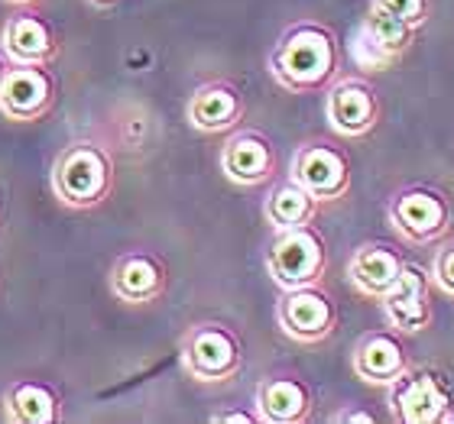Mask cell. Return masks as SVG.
<instances>
[{"instance_id": "obj_22", "label": "cell", "mask_w": 454, "mask_h": 424, "mask_svg": "<svg viewBox=\"0 0 454 424\" xmlns=\"http://www.w3.org/2000/svg\"><path fill=\"white\" fill-rule=\"evenodd\" d=\"M350 58H354V66L364 68V72H383V68H389L396 58L389 56L387 49L380 46L377 39L370 36V29L360 23L357 29H354V36H350Z\"/></svg>"}, {"instance_id": "obj_1", "label": "cell", "mask_w": 454, "mask_h": 424, "mask_svg": "<svg viewBox=\"0 0 454 424\" xmlns=\"http://www.w3.org/2000/svg\"><path fill=\"white\" fill-rule=\"evenodd\" d=\"M276 81L289 91H315L322 88L338 68V46L325 27L302 23L293 27L270 56Z\"/></svg>"}, {"instance_id": "obj_14", "label": "cell", "mask_w": 454, "mask_h": 424, "mask_svg": "<svg viewBox=\"0 0 454 424\" xmlns=\"http://www.w3.org/2000/svg\"><path fill=\"white\" fill-rule=\"evenodd\" d=\"M49 104V78L39 68H13L0 81V111L7 117H36Z\"/></svg>"}, {"instance_id": "obj_10", "label": "cell", "mask_w": 454, "mask_h": 424, "mask_svg": "<svg viewBox=\"0 0 454 424\" xmlns=\"http://www.w3.org/2000/svg\"><path fill=\"white\" fill-rule=\"evenodd\" d=\"M350 366L370 386H389L409 366L399 330H370L357 340Z\"/></svg>"}, {"instance_id": "obj_16", "label": "cell", "mask_w": 454, "mask_h": 424, "mask_svg": "<svg viewBox=\"0 0 454 424\" xmlns=\"http://www.w3.org/2000/svg\"><path fill=\"white\" fill-rule=\"evenodd\" d=\"M309 389L299 379H266L260 392H256V405H260V421L289 424L302 421L309 415Z\"/></svg>"}, {"instance_id": "obj_20", "label": "cell", "mask_w": 454, "mask_h": 424, "mask_svg": "<svg viewBox=\"0 0 454 424\" xmlns=\"http://www.w3.org/2000/svg\"><path fill=\"white\" fill-rule=\"evenodd\" d=\"M364 27L370 29V36L377 39L380 46L387 49L393 58H403L409 52V46L416 42V27H409V23H403V19L389 17V13H383L380 7H370L367 17H364Z\"/></svg>"}, {"instance_id": "obj_28", "label": "cell", "mask_w": 454, "mask_h": 424, "mask_svg": "<svg viewBox=\"0 0 454 424\" xmlns=\"http://www.w3.org/2000/svg\"><path fill=\"white\" fill-rule=\"evenodd\" d=\"M0 81H4V68H0Z\"/></svg>"}, {"instance_id": "obj_27", "label": "cell", "mask_w": 454, "mask_h": 424, "mask_svg": "<svg viewBox=\"0 0 454 424\" xmlns=\"http://www.w3.org/2000/svg\"><path fill=\"white\" fill-rule=\"evenodd\" d=\"M95 4H111V0H95Z\"/></svg>"}, {"instance_id": "obj_12", "label": "cell", "mask_w": 454, "mask_h": 424, "mask_svg": "<svg viewBox=\"0 0 454 424\" xmlns=\"http://www.w3.org/2000/svg\"><path fill=\"white\" fill-rule=\"evenodd\" d=\"M221 169L237 185H260L273 172V150L260 133H237L221 152Z\"/></svg>"}, {"instance_id": "obj_7", "label": "cell", "mask_w": 454, "mask_h": 424, "mask_svg": "<svg viewBox=\"0 0 454 424\" xmlns=\"http://www.w3.org/2000/svg\"><path fill=\"white\" fill-rule=\"evenodd\" d=\"M276 318H279V328L293 340H299V343H318L334 328V305L315 285L286 289Z\"/></svg>"}, {"instance_id": "obj_18", "label": "cell", "mask_w": 454, "mask_h": 424, "mask_svg": "<svg viewBox=\"0 0 454 424\" xmlns=\"http://www.w3.org/2000/svg\"><path fill=\"white\" fill-rule=\"evenodd\" d=\"M318 211V201L309 195V191L299 185V181H286V185H276L266 198V220L276 227V230H289V227H302L309 224Z\"/></svg>"}, {"instance_id": "obj_26", "label": "cell", "mask_w": 454, "mask_h": 424, "mask_svg": "<svg viewBox=\"0 0 454 424\" xmlns=\"http://www.w3.org/2000/svg\"><path fill=\"white\" fill-rule=\"evenodd\" d=\"M338 421H360V424H370V421H373V415H367V412H350V415H340Z\"/></svg>"}, {"instance_id": "obj_25", "label": "cell", "mask_w": 454, "mask_h": 424, "mask_svg": "<svg viewBox=\"0 0 454 424\" xmlns=\"http://www.w3.org/2000/svg\"><path fill=\"white\" fill-rule=\"evenodd\" d=\"M260 415H247V412H227V415H218L215 421H224V424H254Z\"/></svg>"}, {"instance_id": "obj_8", "label": "cell", "mask_w": 454, "mask_h": 424, "mask_svg": "<svg viewBox=\"0 0 454 424\" xmlns=\"http://www.w3.org/2000/svg\"><path fill=\"white\" fill-rule=\"evenodd\" d=\"M293 181H299L315 201H334L350 185L348 159L334 146L309 143V146H302V150L295 152Z\"/></svg>"}, {"instance_id": "obj_4", "label": "cell", "mask_w": 454, "mask_h": 424, "mask_svg": "<svg viewBox=\"0 0 454 424\" xmlns=\"http://www.w3.org/2000/svg\"><path fill=\"white\" fill-rule=\"evenodd\" d=\"M387 217L393 230L409 243H435L451 227V208L442 191L432 189H406L389 201Z\"/></svg>"}, {"instance_id": "obj_2", "label": "cell", "mask_w": 454, "mask_h": 424, "mask_svg": "<svg viewBox=\"0 0 454 424\" xmlns=\"http://www.w3.org/2000/svg\"><path fill=\"white\" fill-rule=\"evenodd\" d=\"M389 415L403 424L454 421V392L442 373L428 366H406L387 386Z\"/></svg>"}, {"instance_id": "obj_19", "label": "cell", "mask_w": 454, "mask_h": 424, "mask_svg": "<svg viewBox=\"0 0 454 424\" xmlns=\"http://www.w3.org/2000/svg\"><path fill=\"white\" fill-rule=\"evenodd\" d=\"M4 49L10 52L13 62L20 66H36L49 56L52 49V39H49V29L33 17H17L10 19L7 29H4Z\"/></svg>"}, {"instance_id": "obj_3", "label": "cell", "mask_w": 454, "mask_h": 424, "mask_svg": "<svg viewBox=\"0 0 454 424\" xmlns=\"http://www.w3.org/2000/svg\"><path fill=\"white\" fill-rule=\"evenodd\" d=\"M266 269L273 275L276 285L283 289H302L315 285L318 275L325 273V243L312 227H289L279 230L273 240L270 253H266Z\"/></svg>"}, {"instance_id": "obj_5", "label": "cell", "mask_w": 454, "mask_h": 424, "mask_svg": "<svg viewBox=\"0 0 454 424\" xmlns=\"http://www.w3.org/2000/svg\"><path fill=\"white\" fill-rule=\"evenodd\" d=\"M387 320L399 334H419L432 324V275L416 263H403L396 282L380 295Z\"/></svg>"}, {"instance_id": "obj_11", "label": "cell", "mask_w": 454, "mask_h": 424, "mask_svg": "<svg viewBox=\"0 0 454 424\" xmlns=\"http://www.w3.org/2000/svg\"><path fill=\"white\" fill-rule=\"evenodd\" d=\"M107 185V162L101 152L75 146L62 156L56 169V191L72 204H91Z\"/></svg>"}, {"instance_id": "obj_21", "label": "cell", "mask_w": 454, "mask_h": 424, "mask_svg": "<svg viewBox=\"0 0 454 424\" xmlns=\"http://www.w3.org/2000/svg\"><path fill=\"white\" fill-rule=\"evenodd\" d=\"M10 415L13 421L27 424H46L56 418V402L46 389L39 386H17L10 392Z\"/></svg>"}, {"instance_id": "obj_23", "label": "cell", "mask_w": 454, "mask_h": 424, "mask_svg": "<svg viewBox=\"0 0 454 424\" xmlns=\"http://www.w3.org/2000/svg\"><path fill=\"white\" fill-rule=\"evenodd\" d=\"M370 7H380L383 13L403 19L416 29L426 27L428 19V0H370Z\"/></svg>"}, {"instance_id": "obj_6", "label": "cell", "mask_w": 454, "mask_h": 424, "mask_svg": "<svg viewBox=\"0 0 454 424\" xmlns=\"http://www.w3.org/2000/svg\"><path fill=\"white\" fill-rule=\"evenodd\" d=\"M185 369L201 382H224L240 369V343L218 324H201L189 334L182 350Z\"/></svg>"}, {"instance_id": "obj_17", "label": "cell", "mask_w": 454, "mask_h": 424, "mask_svg": "<svg viewBox=\"0 0 454 424\" xmlns=\"http://www.w3.org/2000/svg\"><path fill=\"white\" fill-rule=\"evenodd\" d=\"M114 292L127 302H150L162 289V269L150 256H127L114 269Z\"/></svg>"}, {"instance_id": "obj_15", "label": "cell", "mask_w": 454, "mask_h": 424, "mask_svg": "<svg viewBox=\"0 0 454 424\" xmlns=\"http://www.w3.org/2000/svg\"><path fill=\"white\" fill-rule=\"evenodd\" d=\"M240 111H244L240 95L231 85H205L189 101L192 127H199L205 133H218L227 130V127H234Z\"/></svg>"}, {"instance_id": "obj_13", "label": "cell", "mask_w": 454, "mask_h": 424, "mask_svg": "<svg viewBox=\"0 0 454 424\" xmlns=\"http://www.w3.org/2000/svg\"><path fill=\"white\" fill-rule=\"evenodd\" d=\"M399 269H403L399 253L396 250H389V246H383V243L360 246L348 263L350 282L357 285L364 295H370V298H380V295L387 292L389 285L396 282Z\"/></svg>"}, {"instance_id": "obj_9", "label": "cell", "mask_w": 454, "mask_h": 424, "mask_svg": "<svg viewBox=\"0 0 454 424\" xmlns=\"http://www.w3.org/2000/svg\"><path fill=\"white\" fill-rule=\"evenodd\" d=\"M325 113H328V123H332L334 133L354 140V136H364V133H370L377 127L380 104H377L373 88H370L367 81L344 78V81H338V85L332 88Z\"/></svg>"}, {"instance_id": "obj_24", "label": "cell", "mask_w": 454, "mask_h": 424, "mask_svg": "<svg viewBox=\"0 0 454 424\" xmlns=\"http://www.w3.org/2000/svg\"><path fill=\"white\" fill-rule=\"evenodd\" d=\"M432 279L448 298H454V243H445L435 253V263H432Z\"/></svg>"}]
</instances>
